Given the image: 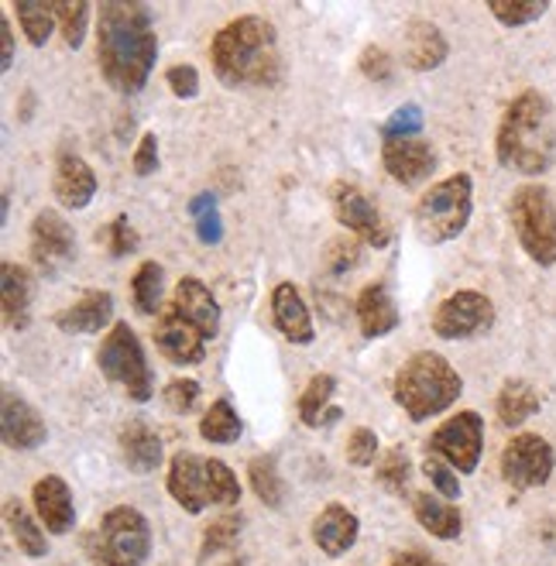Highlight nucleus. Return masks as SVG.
<instances>
[{
    "instance_id": "nucleus-22",
    "label": "nucleus",
    "mask_w": 556,
    "mask_h": 566,
    "mask_svg": "<svg viewBox=\"0 0 556 566\" xmlns=\"http://www.w3.org/2000/svg\"><path fill=\"white\" fill-rule=\"evenodd\" d=\"M450 55V45L443 39V31L432 21H413L406 28V45H402V58L416 73H432L440 70Z\"/></svg>"
},
{
    "instance_id": "nucleus-21",
    "label": "nucleus",
    "mask_w": 556,
    "mask_h": 566,
    "mask_svg": "<svg viewBox=\"0 0 556 566\" xmlns=\"http://www.w3.org/2000/svg\"><path fill=\"white\" fill-rule=\"evenodd\" d=\"M169 306L179 309L185 320H193L210 340H213L216 333H221V306H216L213 292L203 286L200 278H193V275L179 278V286H175Z\"/></svg>"
},
{
    "instance_id": "nucleus-43",
    "label": "nucleus",
    "mask_w": 556,
    "mask_h": 566,
    "mask_svg": "<svg viewBox=\"0 0 556 566\" xmlns=\"http://www.w3.org/2000/svg\"><path fill=\"white\" fill-rule=\"evenodd\" d=\"M357 265H361V241L357 237L330 241V247H327V268L333 275H348Z\"/></svg>"
},
{
    "instance_id": "nucleus-14",
    "label": "nucleus",
    "mask_w": 556,
    "mask_h": 566,
    "mask_svg": "<svg viewBox=\"0 0 556 566\" xmlns=\"http://www.w3.org/2000/svg\"><path fill=\"white\" fill-rule=\"evenodd\" d=\"M76 258V234L55 210H42L31 224V261L49 278H55Z\"/></svg>"
},
{
    "instance_id": "nucleus-7",
    "label": "nucleus",
    "mask_w": 556,
    "mask_h": 566,
    "mask_svg": "<svg viewBox=\"0 0 556 566\" xmlns=\"http://www.w3.org/2000/svg\"><path fill=\"white\" fill-rule=\"evenodd\" d=\"M148 546V519L131 505H117L89 536V559L93 566H145Z\"/></svg>"
},
{
    "instance_id": "nucleus-31",
    "label": "nucleus",
    "mask_w": 556,
    "mask_h": 566,
    "mask_svg": "<svg viewBox=\"0 0 556 566\" xmlns=\"http://www.w3.org/2000/svg\"><path fill=\"white\" fill-rule=\"evenodd\" d=\"M240 432H244V426H240L234 405L227 398H216L203 413V419H200V436L210 439V444H221V447L237 444Z\"/></svg>"
},
{
    "instance_id": "nucleus-9",
    "label": "nucleus",
    "mask_w": 556,
    "mask_h": 566,
    "mask_svg": "<svg viewBox=\"0 0 556 566\" xmlns=\"http://www.w3.org/2000/svg\"><path fill=\"white\" fill-rule=\"evenodd\" d=\"M97 364H100V374L107 382L120 385L128 392V398L135 402H148L154 395V385H151V367H148V357L141 351V340L138 333L128 327V323H117L97 351Z\"/></svg>"
},
{
    "instance_id": "nucleus-40",
    "label": "nucleus",
    "mask_w": 556,
    "mask_h": 566,
    "mask_svg": "<svg viewBox=\"0 0 556 566\" xmlns=\"http://www.w3.org/2000/svg\"><path fill=\"white\" fill-rule=\"evenodd\" d=\"M423 474L432 481V488H437V494H440V498H447V501H457V498H460V481H457V470H453L447 460H440V457L426 453V460H423Z\"/></svg>"
},
{
    "instance_id": "nucleus-48",
    "label": "nucleus",
    "mask_w": 556,
    "mask_h": 566,
    "mask_svg": "<svg viewBox=\"0 0 556 566\" xmlns=\"http://www.w3.org/2000/svg\"><path fill=\"white\" fill-rule=\"evenodd\" d=\"M361 73L375 83H388L392 79V55L378 45H367L361 52Z\"/></svg>"
},
{
    "instance_id": "nucleus-45",
    "label": "nucleus",
    "mask_w": 556,
    "mask_h": 566,
    "mask_svg": "<svg viewBox=\"0 0 556 566\" xmlns=\"http://www.w3.org/2000/svg\"><path fill=\"white\" fill-rule=\"evenodd\" d=\"M375 453H378V436L371 432V429H354L351 439H348V460L354 467H371L375 463Z\"/></svg>"
},
{
    "instance_id": "nucleus-33",
    "label": "nucleus",
    "mask_w": 556,
    "mask_h": 566,
    "mask_svg": "<svg viewBox=\"0 0 556 566\" xmlns=\"http://www.w3.org/2000/svg\"><path fill=\"white\" fill-rule=\"evenodd\" d=\"M162 289H165V271L159 261H145L135 278H131V292H135V306L145 317H154L162 312Z\"/></svg>"
},
{
    "instance_id": "nucleus-5",
    "label": "nucleus",
    "mask_w": 556,
    "mask_h": 566,
    "mask_svg": "<svg viewBox=\"0 0 556 566\" xmlns=\"http://www.w3.org/2000/svg\"><path fill=\"white\" fill-rule=\"evenodd\" d=\"M169 494L175 505H182L190 515H200L210 505H237L240 501V484L234 470L224 460H206L190 450H179L169 463Z\"/></svg>"
},
{
    "instance_id": "nucleus-32",
    "label": "nucleus",
    "mask_w": 556,
    "mask_h": 566,
    "mask_svg": "<svg viewBox=\"0 0 556 566\" xmlns=\"http://www.w3.org/2000/svg\"><path fill=\"white\" fill-rule=\"evenodd\" d=\"M8 525L14 532V540H18V549L24 556H45L49 546H45V528L42 522H35V515H31L21 501H8Z\"/></svg>"
},
{
    "instance_id": "nucleus-28",
    "label": "nucleus",
    "mask_w": 556,
    "mask_h": 566,
    "mask_svg": "<svg viewBox=\"0 0 556 566\" xmlns=\"http://www.w3.org/2000/svg\"><path fill=\"white\" fill-rule=\"evenodd\" d=\"M413 512H416V522L429 532V536H437V540H457L460 536V512L450 505L447 498L440 494H429V491H419L413 498Z\"/></svg>"
},
{
    "instance_id": "nucleus-12",
    "label": "nucleus",
    "mask_w": 556,
    "mask_h": 566,
    "mask_svg": "<svg viewBox=\"0 0 556 566\" xmlns=\"http://www.w3.org/2000/svg\"><path fill=\"white\" fill-rule=\"evenodd\" d=\"M556 453L539 432H518L502 450V478L515 491L543 488L553 478Z\"/></svg>"
},
{
    "instance_id": "nucleus-29",
    "label": "nucleus",
    "mask_w": 556,
    "mask_h": 566,
    "mask_svg": "<svg viewBox=\"0 0 556 566\" xmlns=\"http://www.w3.org/2000/svg\"><path fill=\"white\" fill-rule=\"evenodd\" d=\"M333 392H336V377H333V374H317L313 382H309V385L302 388L299 405H296L302 426L320 429V426H327V423L336 419V408H327L330 398H333Z\"/></svg>"
},
{
    "instance_id": "nucleus-25",
    "label": "nucleus",
    "mask_w": 556,
    "mask_h": 566,
    "mask_svg": "<svg viewBox=\"0 0 556 566\" xmlns=\"http://www.w3.org/2000/svg\"><path fill=\"white\" fill-rule=\"evenodd\" d=\"M357 532H361V522H357V515L351 509L327 505L313 522V543L327 556H344L357 543Z\"/></svg>"
},
{
    "instance_id": "nucleus-38",
    "label": "nucleus",
    "mask_w": 556,
    "mask_h": 566,
    "mask_svg": "<svg viewBox=\"0 0 556 566\" xmlns=\"http://www.w3.org/2000/svg\"><path fill=\"white\" fill-rule=\"evenodd\" d=\"M375 478H378V484H382V488H388V491L402 494V491L409 488V478H413V463H409V453L402 450V447L388 450V453L382 457L378 470H375Z\"/></svg>"
},
{
    "instance_id": "nucleus-46",
    "label": "nucleus",
    "mask_w": 556,
    "mask_h": 566,
    "mask_svg": "<svg viewBox=\"0 0 556 566\" xmlns=\"http://www.w3.org/2000/svg\"><path fill=\"white\" fill-rule=\"evenodd\" d=\"M165 83H169V89L175 93L179 100L200 97V73H196V66H190V62H182V66H172L165 73Z\"/></svg>"
},
{
    "instance_id": "nucleus-13",
    "label": "nucleus",
    "mask_w": 556,
    "mask_h": 566,
    "mask_svg": "<svg viewBox=\"0 0 556 566\" xmlns=\"http://www.w3.org/2000/svg\"><path fill=\"white\" fill-rule=\"evenodd\" d=\"M494 327V306L484 292L460 289L432 312V333L440 340H471Z\"/></svg>"
},
{
    "instance_id": "nucleus-18",
    "label": "nucleus",
    "mask_w": 556,
    "mask_h": 566,
    "mask_svg": "<svg viewBox=\"0 0 556 566\" xmlns=\"http://www.w3.org/2000/svg\"><path fill=\"white\" fill-rule=\"evenodd\" d=\"M52 193L66 210H86L97 196V175L79 154H58L55 175H52Z\"/></svg>"
},
{
    "instance_id": "nucleus-11",
    "label": "nucleus",
    "mask_w": 556,
    "mask_h": 566,
    "mask_svg": "<svg viewBox=\"0 0 556 566\" xmlns=\"http://www.w3.org/2000/svg\"><path fill=\"white\" fill-rule=\"evenodd\" d=\"M484 447V419L478 413H457L426 439V453L447 460L460 474H474Z\"/></svg>"
},
{
    "instance_id": "nucleus-49",
    "label": "nucleus",
    "mask_w": 556,
    "mask_h": 566,
    "mask_svg": "<svg viewBox=\"0 0 556 566\" xmlns=\"http://www.w3.org/2000/svg\"><path fill=\"white\" fill-rule=\"evenodd\" d=\"M135 175H151L154 169H159V138H154L151 131L148 135H141V141H138V148H135Z\"/></svg>"
},
{
    "instance_id": "nucleus-6",
    "label": "nucleus",
    "mask_w": 556,
    "mask_h": 566,
    "mask_svg": "<svg viewBox=\"0 0 556 566\" xmlns=\"http://www.w3.org/2000/svg\"><path fill=\"white\" fill-rule=\"evenodd\" d=\"M474 213V182L468 172L447 175L429 185L416 203V234L426 244H447L460 237Z\"/></svg>"
},
{
    "instance_id": "nucleus-34",
    "label": "nucleus",
    "mask_w": 556,
    "mask_h": 566,
    "mask_svg": "<svg viewBox=\"0 0 556 566\" xmlns=\"http://www.w3.org/2000/svg\"><path fill=\"white\" fill-rule=\"evenodd\" d=\"M14 14H18L21 28H24V39L35 49H42L49 42L52 28H58L55 14H52V4H45V0H18Z\"/></svg>"
},
{
    "instance_id": "nucleus-50",
    "label": "nucleus",
    "mask_w": 556,
    "mask_h": 566,
    "mask_svg": "<svg viewBox=\"0 0 556 566\" xmlns=\"http://www.w3.org/2000/svg\"><path fill=\"white\" fill-rule=\"evenodd\" d=\"M0 49H4V55H0V70L11 73V66H14V31H11L8 18H0Z\"/></svg>"
},
{
    "instance_id": "nucleus-27",
    "label": "nucleus",
    "mask_w": 556,
    "mask_h": 566,
    "mask_svg": "<svg viewBox=\"0 0 556 566\" xmlns=\"http://www.w3.org/2000/svg\"><path fill=\"white\" fill-rule=\"evenodd\" d=\"M120 453L135 474H151L162 463V439L145 423H128L120 429Z\"/></svg>"
},
{
    "instance_id": "nucleus-39",
    "label": "nucleus",
    "mask_w": 556,
    "mask_h": 566,
    "mask_svg": "<svg viewBox=\"0 0 556 566\" xmlns=\"http://www.w3.org/2000/svg\"><path fill=\"white\" fill-rule=\"evenodd\" d=\"M240 528H244V519L240 515H221V519H213L203 532V559L213 556V553H224L237 543L240 536Z\"/></svg>"
},
{
    "instance_id": "nucleus-51",
    "label": "nucleus",
    "mask_w": 556,
    "mask_h": 566,
    "mask_svg": "<svg viewBox=\"0 0 556 566\" xmlns=\"http://www.w3.org/2000/svg\"><path fill=\"white\" fill-rule=\"evenodd\" d=\"M392 566H443V563H437V559L426 556V553H398L392 559Z\"/></svg>"
},
{
    "instance_id": "nucleus-44",
    "label": "nucleus",
    "mask_w": 556,
    "mask_h": 566,
    "mask_svg": "<svg viewBox=\"0 0 556 566\" xmlns=\"http://www.w3.org/2000/svg\"><path fill=\"white\" fill-rule=\"evenodd\" d=\"M107 244H110V255H114V258H128V255H135V250H138L141 237H138V231L131 227V220L124 216V213L110 220Z\"/></svg>"
},
{
    "instance_id": "nucleus-26",
    "label": "nucleus",
    "mask_w": 556,
    "mask_h": 566,
    "mask_svg": "<svg viewBox=\"0 0 556 566\" xmlns=\"http://www.w3.org/2000/svg\"><path fill=\"white\" fill-rule=\"evenodd\" d=\"M357 323L367 340H382L398 327V306L382 281L364 286V292L357 296Z\"/></svg>"
},
{
    "instance_id": "nucleus-47",
    "label": "nucleus",
    "mask_w": 556,
    "mask_h": 566,
    "mask_svg": "<svg viewBox=\"0 0 556 566\" xmlns=\"http://www.w3.org/2000/svg\"><path fill=\"white\" fill-rule=\"evenodd\" d=\"M193 213H196V231H200V241H206V244H216L221 241V216H216V210H213V196H200V200H193V206H190Z\"/></svg>"
},
{
    "instance_id": "nucleus-42",
    "label": "nucleus",
    "mask_w": 556,
    "mask_h": 566,
    "mask_svg": "<svg viewBox=\"0 0 556 566\" xmlns=\"http://www.w3.org/2000/svg\"><path fill=\"white\" fill-rule=\"evenodd\" d=\"M196 402H200V385L193 382V377H172V382L165 385V405L172 408V413L190 416L196 408Z\"/></svg>"
},
{
    "instance_id": "nucleus-3",
    "label": "nucleus",
    "mask_w": 556,
    "mask_h": 566,
    "mask_svg": "<svg viewBox=\"0 0 556 566\" xmlns=\"http://www.w3.org/2000/svg\"><path fill=\"white\" fill-rule=\"evenodd\" d=\"M499 162L518 175H543L556 162V120L543 93L525 89L509 104L494 138Z\"/></svg>"
},
{
    "instance_id": "nucleus-24",
    "label": "nucleus",
    "mask_w": 556,
    "mask_h": 566,
    "mask_svg": "<svg viewBox=\"0 0 556 566\" xmlns=\"http://www.w3.org/2000/svg\"><path fill=\"white\" fill-rule=\"evenodd\" d=\"M0 296H4V327L21 333L31 323V299H35V286H31V275L28 268L4 261L0 268Z\"/></svg>"
},
{
    "instance_id": "nucleus-19",
    "label": "nucleus",
    "mask_w": 556,
    "mask_h": 566,
    "mask_svg": "<svg viewBox=\"0 0 556 566\" xmlns=\"http://www.w3.org/2000/svg\"><path fill=\"white\" fill-rule=\"evenodd\" d=\"M31 498H35V512H39V522L45 525V532H52V536H66L76 519L70 484L55 474H45L42 481H35V488H31Z\"/></svg>"
},
{
    "instance_id": "nucleus-30",
    "label": "nucleus",
    "mask_w": 556,
    "mask_h": 566,
    "mask_svg": "<svg viewBox=\"0 0 556 566\" xmlns=\"http://www.w3.org/2000/svg\"><path fill=\"white\" fill-rule=\"evenodd\" d=\"M539 413V395L530 382H522V377H512L505 382V388L499 392V423L515 429L522 426L530 416Z\"/></svg>"
},
{
    "instance_id": "nucleus-35",
    "label": "nucleus",
    "mask_w": 556,
    "mask_h": 566,
    "mask_svg": "<svg viewBox=\"0 0 556 566\" xmlns=\"http://www.w3.org/2000/svg\"><path fill=\"white\" fill-rule=\"evenodd\" d=\"M52 14H55V24L62 31V42H66L70 49H79L86 39L93 8L86 4V0H58V4H52Z\"/></svg>"
},
{
    "instance_id": "nucleus-8",
    "label": "nucleus",
    "mask_w": 556,
    "mask_h": 566,
    "mask_svg": "<svg viewBox=\"0 0 556 566\" xmlns=\"http://www.w3.org/2000/svg\"><path fill=\"white\" fill-rule=\"evenodd\" d=\"M509 216L522 250L536 265H556V203L543 185H518L509 203Z\"/></svg>"
},
{
    "instance_id": "nucleus-2",
    "label": "nucleus",
    "mask_w": 556,
    "mask_h": 566,
    "mask_svg": "<svg viewBox=\"0 0 556 566\" xmlns=\"http://www.w3.org/2000/svg\"><path fill=\"white\" fill-rule=\"evenodd\" d=\"M213 73L231 89H258L282 79L278 31L268 18L240 14L213 35L210 45Z\"/></svg>"
},
{
    "instance_id": "nucleus-36",
    "label": "nucleus",
    "mask_w": 556,
    "mask_h": 566,
    "mask_svg": "<svg viewBox=\"0 0 556 566\" xmlns=\"http://www.w3.org/2000/svg\"><path fill=\"white\" fill-rule=\"evenodd\" d=\"M247 478H252V488L261 498V505H268V509L282 505L286 484H282V478H278V467H275V457L271 453L255 457L252 463H247Z\"/></svg>"
},
{
    "instance_id": "nucleus-1",
    "label": "nucleus",
    "mask_w": 556,
    "mask_h": 566,
    "mask_svg": "<svg viewBox=\"0 0 556 566\" xmlns=\"http://www.w3.org/2000/svg\"><path fill=\"white\" fill-rule=\"evenodd\" d=\"M154 55H159V35H154L151 11L135 0H107L97 11V66L100 76L117 93L145 89Z\"/></svg>"
},
{
    "instance_id": "nucleus-37",
    "label": "nucleus",
    "mask_w": 556,
    "mask_h": 566,
    "mask_svg": "<svg viewBox=\"0 0 556 566\" xmlns=\"http://www.w3.org/2000/svg\"><path fill=\"white\" fill-rule=\"evenodd\" d=\"M546 0H488V11L505 28H525L546 14Z\"/></svg>"
},
{
    "instance_id": "nucleus-10",
    "label": "nucleus",
    "mask_w": 556,
    "mask_h": 566,
    "mask_svg": "<svg viewBox=\"0 0 556 566\" xmlns=\"http://www.w3.org/2000/svg\"><path fill=\"white\" fill-rule=\"evenodd\" d=\"M330 203H333V216H336V224L344 227L348 234H354L361 244L367 247H388L392 241V231L385 224V216L382 210L371 203V196L364 193L361 185L354 182H333L330 189Z\"/></svg>"
},
{
    "instance_id": "nucleus-4",
    "label": "nucleus",
    "mask_w": 556,
    "mask_h": 566,
    "mask_svg": "<svg viewBox=\"0 0 556 566\" xmlns=\"http://www.w3.org/2000/svg\"><path fill=\"white\" fill-rule=\"evenodd\" d=\"M463 382L453 371V364L432 351L413 354L406 364L395 371L392 398L413 423H426L432 416L447 413V408L460 398Z\"/></svg>"
},
{
    "instance_id": "nucleus-41",
    "label": "nucleus",
    "mask_w": 556,
    "mask_h": 566,
    "mask_svg": "<svg viewBox=\"0 0 556 566\" xmlns=\"http://www.w3.org/2000/svg\"><path fill=\"white\" fill-rule=\"evenodd\" d=\"M423 131V110L416 104L398 107L382 128V138H419Z\"/></svg>"
},
{
    "instance_id": "nucleus-17",
    "label": "nucleus",
    "mask_w": 556,
    "mask_h": 566,
    "mask_svg": "<svg viewBox=\"0 0 556 566\" xmlns=\"http://www.w3.org/2000/svg\"><path fill=\"white\" fill-rule=\"evenodd\" d=\"M0 436H4V444L11 450H39L49 439V429L35 405L24 402L14 392H4V405H0Z\"/></svg>"
},
{
    "instance_id": "nucleus-15",
    "label": "nucleus",
    "mask_w": 556,
    "mask_h": 566,
    "mask_svg": "<svg viewBox=\"0 0 556 566\" xmlns=\"http://www.w3.org/2000/svg\"><path fill=\"white\" fill-rule=\"evenodd\" d=\"M206 333L193 323L185 320L179 309L165 306L159 312V323H154V348L162 351V357L169 364H179V367H193L206 357Z\"/></svg>"
},
{
    "instance_id": "nucleus-20",
    "label": "nucleus",
    "mask_w": 556,
    "mask_h": 566,
    "mask_svg": "<svg viewBox=\"0 0 556 566\" xmlns=\"http://www.w3.org/2000/svg\"><path fill=\"white\" fill-rule=\"evenodd\" d=\"M271 320L286 340L292 343H313L317 330L313 320H309V309L302 302V292L292 286V281H278L271 292Z\"/></svg>"
},
{
    "instance_id": "nucleus-16",
    "label": "nucleus",
    "mask_w": 556,
    "mask_h": 566,
    "mask_svg": "<svg viewBox=\"0 0 556 566\" xmlns=\"http://www.w3.org/2000/svg\"><path fill=\"white\" fill-rule=\"evenodd\" d=\"M385 172L402 185H419L437 172V151L423 138H382Z\"/></svg>"
},
{
    "instance_id": "nucleus-52",
    "label": "nucleus",
    "mask_w": 556,
    "mask_h": 566,
    "mask_svg": "<svg viewBox=\"0 0 556 566\" xmlns=\"http://www.w3.org/2000/svg\"><path fill=\"white\" fill-rule=\"evenodd\" d=\"M224 566H244L240 559H231V563H224Z\"/></svg>"
},
{
    "instance_id": "nucleus-23",
    "label": "nucleus",
    "mask_w": 556,
    "mask_h": 566,
    "mask_svg": "<svg viewBox=\"0 0 556 566\" xmlns=\"http://www.w3.org/2000/svg\"><path fill=\"white\" fill-rule=\"evenodd\" d=\"M114 317V296L110 292H86L73 306L58 309L52 323L62 333H100Z\"/></svg>"
}]
</instances>
